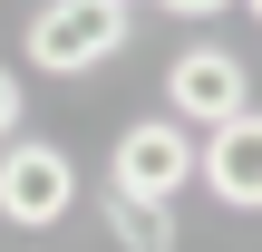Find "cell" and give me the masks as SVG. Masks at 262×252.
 <instances>
[{"label":"cell","instance_id":"8","mask_svg":"<svg viewBox=\"0 0 262 252\" xmlns=\"http://www.w3.org/2000/svg\"><path fill=\"white\" fill-rule=\"evenodd\" d=\"M156 10H175V19H224L233 0H156Z\"/></svg>","mask_w":262,"mask_h":252},{"label":"cell","instance_id":"3","mask_svg":"<svg viewBox=\"0 0 262 252\" xmlns=\"http://www.w3.org/2000/svg\"><path fill=\"white\" fill-rule=\"evenodd\" d=\"M107 185L146 194V204H175V194L194 185V126H185V117H136V126L117 136V155H107Z\"/></svg>","mask_w":262,"mask_h":252},{"label":"cell","instance_id":"5","mask_svg":"<svg viewBox=\"0 0 262 252\" xmlns=\"http://www.w3.org/2000/svg\"><path fill=\"white\" fill-rule=\"evenodd\" d=\"M194 185H214V204L233 214H262V107H233L194 136Z\"/></svg>","mask_w":262,"mask_h":252},{"label":"cell","instance_id":"6","mask_svg":"<svg viewBox=\"0 0 262 252\" xmlns=\"http://www.w3.org/2000/svg\"><path fill=\"white\" fill-rule=\"evenodd\" d=\"M97 223L126 252H175V204H146V194H126V185H97Z\"/></svg>","mask_w":262,"mask_h":252},{"label":"cell","instance_id":"7","mask_svg":"<svg viewBox=\"0 0 262 252\" xmlns=\"http://www.w3.org/2000/svg\"><path fill=\"white\" fill-rule=\"evenodd\" d=\"M19 126H29V87H19V78H10V68H0V146H10V136H19Z\"/></svg>","mask_w":262,"mask_h":252},{"label":"cell","instance_id":"2","mask_svg":"<svg viewBox=\"0 0 262 252\" xmlns=\"http://www.w3.org/2000/svg\"><path fill=\"white\" fill-rule=\"evenodd\" d=\"M78 194H88V185H78L68 146H49V136H10V146H0V223H10V233L68 223Z\"/></svg>","mask_w":262,"mask_h":252},{"label":"cell","instance_id":"1","mask_svg":"<svg viewBox=\"0 0 262 252\" xmlns=\"http://www.w3.org/2000/svg\"><path fill=\"white\" fill-rule=\"evenodd\" d=\"M126 39H136V10H126V0H39L29 29H19V58H29L39 78H88V68H107Z\"/></svg>","mask_w":262,"mask_h":252},{"label":"cell","instance_id":"4","mask_svg":"<svg viewBox=\"0 0 262 252\" xmlns=\"http://www.w3.org/2000/svg\"><path fill=\"white\" fill-rule=\"evenodd\" d=\"M233 107H253L243 58H233V49H214V39L175 49V68H165V117H185V126H224Z\"/></svg>","mask_w":262,"mask_h":252},{"label":"cell","instance_id":"10","mask_svg":"<svg viewBox=\"0 0 262 252\" xmlns=\"http://www.w3.org/2000/svg\"><path fill=\"white\" fill-rule=\"evenodd\" d=\"M126 10H136V0H126Z\"/></svg>","mask_w":262,"mask_h":252},{"label":"cell","instance_id":"9","mask_svg":"<svg viewBox=\"0 0 262 252\" xmlns=\"http://www.w3.org/2000/svg\"><path fill=\"white\" fill-rule=\"evenodd\" d=\"M243 10H253V19H262V0H243Z\"/></svg>","mask_w":262,"mask_h":252}]
</instances>
